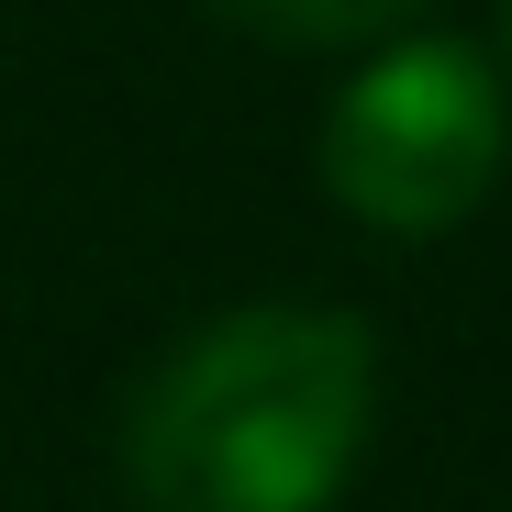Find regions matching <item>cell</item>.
I'll use <instances>...</instances> for the list:
<instances>
[{
  "instance_id": "obj_1",
  "label": "cell",
  "mask_w": 512,
  "mask_h": 512,
  "mask_svg": "<svg viewBox=\"0 0 512 512\" xmlns=\"http://www.w3.org/2000/svg\"><path fill=\"white\" fill-rule=\"evenodd\" d=\"M379 423V346L334 301H245L190 323L123 401V490L145 512H323Z\"/></svg>"
},
{
  "instance_id": "obj_3",
  "label": "cell",
  "mask_w": 512,
  "mask_h": 512,
  "mask_svg": "<svg viewBox=\"0 0 512 512\" xmlns=\"http://www.w3.org/2000/svg\"><path fill=\"white\" fill-rule=\"evenodd\" d=\"M223 23H245L256 45H301V56H368V45H390V34H412V12L423 0H212Z\"/></svg>"
},
{
  "instance_id": "obj_2",
  "label": "cell",
  "mask_w": 512,
  "mask_h": 512,
  "mask_svg": "<svg viewBox=\"0 0 512 512\" xmlns=\"http://www.w3.org/2000/svg\"><path fill=\"white\" fill-rule=\"evenodd\" d=\"M501 156H512L501 67L468 34H390L323 101L312 179L334 190L346 223L423 245V234H457L501 190Z\"/></svg>"
},
{
  "instance_id": "obj_4",
  "label": "cell",
  "mask_w": 512,
  "mask_h": 512,
  "mask_svg": "<svg viewBox=\"0 0 512 512\" xmlns=\"http://www.w3.org/2000/svg\"><path fill=\"white\" fill-rule=\"evenodd\" d=\"M501 56H512V0H501Z\"/></svg>"
}]
</instances>
